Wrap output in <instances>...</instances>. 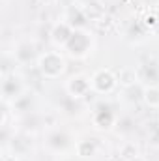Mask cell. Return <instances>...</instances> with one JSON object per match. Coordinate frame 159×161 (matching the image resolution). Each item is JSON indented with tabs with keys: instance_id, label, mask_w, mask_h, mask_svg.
Wrapping results in <instances>:
<instances>
[{
	"instance_id": "obj_1",
	"label": "cell",
	"mask_w": 159,
	"mask_h": 161,
	"mask_svg": "<svg viewBox=\"0 0 159 161\" xmlns=\"http://www.w3.org/2000/svg\"><path fill=\"white\" fill-rule=\"evenodd\" d=\"M38 68L45 79H58L66 71V60L58 53H43L38 58Z\"/></svg>"
},
{
	"instance_id": "obj_2",
	"label": "cell",
	"mask_w": 159,
	"mask_h": 161,
	"mask_svg": "<svg viewBox=\"0 0 159 161\" xmlns=\"http://www.w3.org/2000/svg\"><path fill=\"white\" fill-rule=\"evenodd\" d=\"M116 82H118V79L111 69H99L92 77V88L99 94H109L114 90Z\"/></svg>"
},
{
	"instance_id": "obj_3",
	"label": "cell",
	"mask_w": 159,
	"mask_h": 161,
	"mask_svg": "<svg viewBox=\"0 0 159 161\" xmlns=\"http://www.w3.org/2000/svg\"><path fill=\"white\" fill-rule=\"evenodd\" d=\"M66 49H68V53H69L71 56L82 58V56L90 51V36H88L86 32H82V30H75L73 36H71V40L68 41Z\"/></svg>"
},
{
	"instance_id": "obj_4",
	"label": "cell",
	"mask_w": 159,
	"mask_h": 161,
	"mask_svg": "<svg viewBox=\"0 0 159 161\" xmlns=\"http://www.w3.org/2000/svg\"><path fill=\"white\" fill-rule=\"evenodd\" d=\"M66 88H68L69 96H73V97H82V96H86L88 90L92 88V80L88 79V77H84V75H75V77H71V79L68 80Z\"/></svg>"
},
{
	"instance_id": "obj_5",
	"label": "cell",
	"mask_w": 159,
	"mask_h": 161,
	"mask_svg": "<svg viewBox=\"0 0 159 161\" xmlns=\"http://www.w3.org/2000/svg\"><path fill=\"white\" fill-rule=\"evenodd\" d=\"M66 23L73 28V30H82L86 25H88V17L84 13V9L79 6H69L66 9Z\"/></svg>"
},
{
	"instance_id": "obj_6",
	"label": "cell",
	"mask_w": 159,
	"mask_h": 161,
	"mask_svg": "<svg viewBox=\"0 0 159 161\" xmlns=\"http://www.w3.org/2000/svg\"><path fill=\"white\" fill-rule=\"evenodd\" d=\"M73 28L66 23V21H62V23H56L54 26H52V30H51V40L52 43H56V45H68V41L71 40V36H73Z\"/></svg>"
},
{
	"instance_id": "obj_7",
	"label": "cell",
	"mask_w": 159,
	"mask_h": 161,
	"mask_svg": "<svg viewBox=\"0 0 159 161\" xmlns=\"http://www.w3.org/2000/svg\"><path fill=\"white\" fill-rule=\"evenodd\" d=\"M21 90H23V86H21V80L15 79V77H11V79H4L2 82V94H4V97H21Z\"/></svg>"
},
{
	"instance_id": "obj_8",
	"label": "cell",
	"mask_w": 159,
	"mask_h": 161,
	"mask_svg": "<svg viewBox=\"0 0 159 161\" xmlns=\"http://www.w3.org/2000/svg\"><path fill=\"white\" fill-rule=\"evenodd\" d=\"M94 124H96L97 127H101V129H109V127L114 124V113H112L109 107L99 109V111L96 113V116H94Z\"/></svg>"
},
{
	"instance_id": "obj_9",
	"label": "cell",
	"mask_w": 159,
	"mask_h": 161,
	"mask_svg": "<svg viewBox=\"0 0 159 161\" xmlns=\"http://www.w3.org/2000/svg\"><path fill=\"white\" fill-rule=\"evenodd\" d=\"M116 79H118L120 86H123V88H133V86L139 82V73H137L135 69L123 68V69H120V73H118Z\"/></svg>"
},
{
	"instance_id": "obj_10",
	"label": "cell",
	"mask_w": 159,
	"mask_h": 161,
	"mask_svg": "<svg viewBox=\"0 0 159 161\" xmlns=\"http://www.w3.org/2000/svg\"><path fill=\"white\" fill-rule=\"evenodd\" d=\"M82 9H84L88 21H94V23H96L97 19H101L103 15H107V13H105V8L101 6L99 0H97V2H88V4H84Z\"/></svg>"
},
{
	"instance_id": "obj_11",
	"label": "cell",
	"mask_w": 159,
	"mask_h": 161,
	"mask_svg": "<svg viewBox=\"0 0 159 161\" xmlns=\"http://www.w3.org/2000/svg\"><path fill=\"white\" fill-rule=\"evenodd\" d=\"M139 79L148 80V82H157L159 80V68L156 64H144L140 69H139Z\"/></svg>"
},
{
	"instance_id": "obj_12",
	"label": "cell",
	"mask_w": 159,
	"mask_h": 161,
	"mask_svg": "<svg viewBox=\"0 0 159 161\" xmlns=\"http://www.w3.org/2000/svg\"><path fill=\"white\" fill-rule=\"evenodd\" d=\"M142 99L150 109H159V88L156 86H146L142 90Z\"/></svg>"
},
{
	"instance_id": "obj_13",
	"label": "cell",
	"mask_w": 159,
	"mask_h": 161,
	"mask_svg": "<svg viewBox=\"0 0 159 161\" xmlns=\"http://www.w3.org/2000/svg\"><path fill=\"white\" fill-rule=\"evenodd\" d=\"M97 146L92 139H86V141H79L77 142V156L79 158H92L96 154Z\"/></svg>"
},
{
	"instance_id": "obj_14",
	"label": "cell",
	"mask_w": 159,
	"mask_h": 161,
	"mask_svg": "<svg viewBox=\"0 0 159 161\" xmlns=\"http://www.w3.org/2000/svg\"><path fill=\"white\" fill-rule=\"evenodd\" d=\"M120 158L123 161H133L135 158H139V148H137L133 142H125V144L120 148Z\"/></svg>"
},
{
	"instance_id": "obj_15",
	"label": "cell",
	"mask_w": 159,
	"mask_h": 161,
	"mask_svg": "<svg viewBox=\"0 0 159 161\" xmlns=\"http://www.w3.org/2000/svg\"><path fill=\"white\" fill-rule=\"evenodd\" d=\"M94 26H96V30L97 32H111L112 30V26H114V21H112V17H109V15H103L101 19H97L96 23H94Z\"/></svg>"
},
{
	"instance_id": "obj_16",
	"label": "cell",
	"mask_w": 159,
	"mask_h": 161,
	"mask_svg": "<svg viewBox=\"0 0 159 161\" xmlns=\"http://www.w3.org/2000/svg\"><path fill=\"white\" fill-rule=\"evenodd\" d=\"M146 30H156L159 28V17L157 13H154V11H148V13H144V17H142V23H140Z\"/></svg>"
},
{
	"instance_id": "obj_17",
	"label": "cell",
	"mask_w": 159,
	"mask_h": 161,
	"mask_svg": "<svg viewBox=\"0 0 159 161\" xmlns=\"http://www.w3.org/2000/svg\"><path fill=\"white\" fill-rule=\"evenodd\" d=\"M15 56H17V60H19V62H28V60L34 56V47H32V45H28V43H25V45H21V47L17 49Z\"/></svg>"
},
{
	"instance_id": "obj_18",
	"label": "cell",
	"mask_w": 159,
	"mask_h": 161,
	"mask_svg": "<svg viewBox=\"0 0 159 161\" xmlns=\"http://www.w3.org/2000/svg\"><path fill=\"white\" fill-rule=\"evenodd\" d=\"M49 144H51L52 148H56V150H62V148L68 146V135H64V133H54V135L49 137Z\"/></svg>"
},
{
	"instance_id": "obj_19",
	"label": "cell",
	"mask_w": 159,
	"mask_h": 161,
	"mask_svg": "<svg viewBox=\"0 0 159 161\" xmlns=\"http://www.w3.org/2000/svg\"><path fill=\"white\" fill-rule=\"evenodd\" d=\"M2 161H19V159H17V156H4Z\"/></svg>"
},
{
	"instance_id": "obj_20",
	"label": "cell",
	"mask_w": 159,
	"mask_h": 161,
	"mask_svg": "<svg viewBox=\"0 0 159 161\" xmlns=\"http://www.w3.org/2000/svg\"><path fill=\"white\" fill-rule=\"evenodd\" d=\"M56 0H40V4H43V6H52Z\"/></svg>"
},
{
	"instance_id": "obj_21",
	"label": "cell",
	"mask_w": 159,
	"mask_h": 161,
	"mask_svg": "<svg viewBox=\"0 0 159 161\" xmlns=\"http://www.w3.org/2000/svg\"><path fill=\"white\" fill-rule=\"evenodd\" d=\"M133 161H144V159H142V158L139 156V158H135V159H133Z\"/></svg>"
},
{
	"instance_id": "obj_22",
	"label": "cell",
	"mask_w": 159,
	"mask_h": 161,
	"mask_svg": "<svg viewBox=\"0 0 159 161\" xmlns=\"http://www.w3.org/2000/svg\"><path fill=\"white\" fill-rule=\"evenodd\" d=\"M118 161H120V159H118Z\"/></svg>"
}]
</instances>
